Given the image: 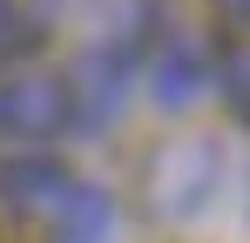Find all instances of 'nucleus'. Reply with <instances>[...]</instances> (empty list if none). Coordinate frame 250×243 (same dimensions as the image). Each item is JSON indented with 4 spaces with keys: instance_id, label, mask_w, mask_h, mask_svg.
Wrapping results in <instances>:
<instances>
[{
    "instance_id": "f257e3e1",
    "label": "nucleus",
    "mask_w": 250,
    "mask_h": 243,
    "mask_svg": "<svg viewBox=\"0 0 250 243\" xmlns=\"http://www.w3.org/2000/svg\"><path fill=\"white\" fill-rule=\"evenodd\" d=\"M68 128H75V88L68 81L0 61V135L47 142V135H68Z\"/></svg>"
},
{
    "instance_id": "f03ea898",
    "label": "nucleus",
    "mask_w": 250,
    "mask_h": 243,
    "mask_svg": "<svg viewBox=\"0 0 250 243\" xmlns=\"http://www.w3.org/2000/svg\"><path fill=\"white\" fill-rule=\"evenodd\" d=\"M75 189V176L47 156H21V162H0V196L14 202L21 216H54L61 196Z\"/></svg>"
},
{
    "instance_id": "7ed1b4c3",
    "label": "nucleus",
    "mask_w": 250,
    "mask_h": 243,
    "mask_svg": "<svg viewBox=\"0 0 250 243\" xmlns=\"http://www.w3.org/2000/svg\"><path fill=\"white\" fill-rule=\"evenodd\" d=\"M142 75H149V95H156L163 108H189V101L209 88L203 47H189V40H169V47H156V54L142 61Z\"/></svg>"
},
{
    "instance_id": "20e7f679",
    "label": "nucleus",
    "mask_w": 250,
    "mask_h": 243,
    "mask_svg": "<svg viewBox=\"0 0 250 243\" xmlns=\"http://www.w3.org/2000/svg\"><path fill=\"white\" fill-rule=\"evenodd\" d=\"M108 237H115V202H108V189L75 176V189L54 209V243H108Z\"/></svg>"
},
{
    "instance_id": "39448f33",
    "label": "nucleus",
    "mask_w": 250,
    "mask_h": 243,
    "mask_svg": "<svg viewBox=\"0 0 250 243\" xmlns=\"http://www.w3.org/2000/svg\"><path fill=\"white\" fill-rule=\"evenodd\" d=\"M27 40H34V27H27V14H21L14 0H0V61H7V54H21Z\"/></svg>"
},
{
    "instance_id": "423d86ee",
    "label": "nucleus",
    "mask_w": 250,
    "mask_h": 243,
    "mask_svg": "<svg viewBox=\"0 0 250 243\" xmlns=\"http://www.w3.org/2000/svg\"><path fill=\"white\" fill-rule=\"evenodd\" d=\"M223 14H230V20H237V14H244V0H223Z\"/></svg>"
}]
</instances>
